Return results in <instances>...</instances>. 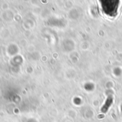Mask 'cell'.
I'll use <instances>...</instances> for the list:
<instances>
[{
	"label": "cell",
	"mask_w": 122,
	"mask_h": 122,
	"mask_svg": "<svg viewBox=\"0 0 122 122\" xmlns=\"http://www.w3.org/2000/svg\"><path fill=\"white\" fill-rule=\"evenodd\" d=\"M104 4H102L103 9L105 12L109 15H114L116 14L117 10V4L116 1H104Z\"/></svg>",
	"instance_id": "6da1fadb"
}]
</instances>
